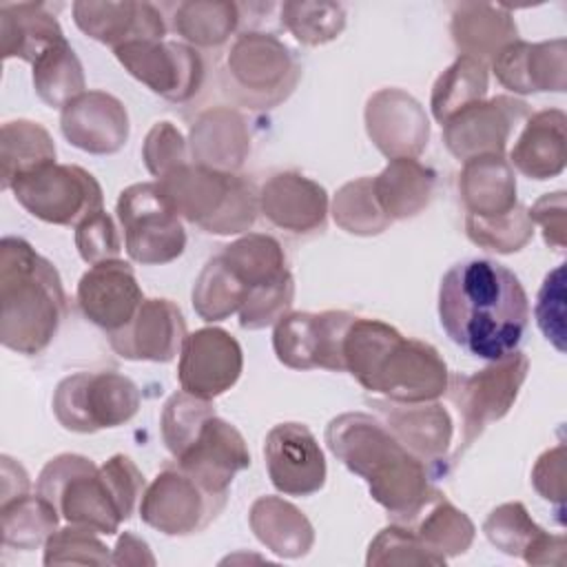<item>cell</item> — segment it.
<instances>
[{
    "mask_svg": "<svg viewBox=\"0 0 567 567\" xmlns=\"http://www.w3.org/2000/svg\"><path fill=\"white\" fill-rule=\"evenodd\" d=\"M239 24V7L228 0H188L173 11V29L195 47L224 44Z\"/></svg>",
    "mask_w": 567,
    "mask_h": 567,
    "instance_id": "60d3db41",
    "label": "cell"
},
{
    "mask_svg": "<svg viewBox=\"0 0 567 567\" xmlns=\"http://www.w3.org/2000/svg\"><path fill=\"white\" fill-rule=\"evenodd\" d=\"M97 532L71 525L55 529L44 543V565H111L109 547L95 536Z\"/></svg>",
    "mask_w": 567,
    "mask_h": 567,
    "instance_id": "c3c4849f",
    "label": "cell"
},
{
    "mask_svg": "<svg viewBox=\"0 0 567 567\" xmlns=\"http://www.w3.org/2000/svg\"><path fill=\"white\" fill-rule=\"evenodd\" d=\"M193 162L206 168L235 173L250 153V131L244 115L230 106L202 111L188 137Z\"/></svg>",
    "mask_w": 567,
    "mask_h": 567,
    "instance_id": "83f0119b",
    "label": "cell"
},
{
    "mask_svg": "<svg viewBox=\"0 0 567 567\" xmlns=\"http://www.w3.org/2000/svg\"><path fill=\"white\" fill-rule=\"evenodd\" d=\"M60 512L53 503L35 492L22 494L11 501L0 503V529L2 545L31 551L47 543V538L58 529Z\"/></svg>",
    "mask_w": 567,
    "mask_h": 567,
    "instance_id": "8d00e7d4",
    "label": "cell"
},
{
    "mask_svg": "<svg viewBox=\"0 0 567 567\" xmlns=\"http://www.w3.org/2000/svg\"><path fill=\"white\" fill-rule=\"evenodd\" d=\"M2 487H0V503L11 501L16 496L29 494V476L20 463H16L11 456H2Z\"/></svg>",
    "mask_w": 567,
    "mask_h": 567,
    "instance_id": "6f0895ef",
    "label": "cell"
},
{
    "mask_svg": "<svg viewBox=\"0 0 567 567\" xmlns=\"http://www.w3.org/2000/svg\"><path fill=\"white\" fill-rule=\"evenodd\" d=\"M450 33L461 55L487 64L503 47L518 40V27L512 13L501 4L461 2L452 11Z\"/></svg>",
    "mask_w": 567,
    "mask_h": 567,
    "instance_id": "4dcf8cb0",
    "label": "cell"
},
{
    "mask_svg": "<svg viewBox=\"0 0 567 567\" xmlns=\"http://www.w3.org/2000/svg\"><path fill=\"white\" fill-rule=\"evenodd\" d=\"M527 117V102L512 95H494L450 117L443 124V142L461 162L483 155L505 157L507 144Z\"/></svg>",
    "mask_w": 567,
    "mask_h": 567,
    "instance_id": "9a60e30c",
    "label": "cell"
},
{
    "mask_svg": "<svg viewBox=\"0 0 567 567\" xmlns=\"http://www.w3.org/2000/svg\"><path fill=\"white\" fill-rule=\"evenodd\" d=\"M82 315L106 332L124 328L144 301L142 288L128 261L109 259L93 264L75 290Z\"/></svg>",
    "mask_w": 567,
    "mask_h": 567,
    "instance_id": "44dd1931",
    "label": "cell"
},
{
    "mask_svg": "<svg viewBox=\"0 0 567 567\" xmlns=\"http://www.w3.org/2000/svg\"><path fill=\"white\" fill-rule=\"evenodd\" d=\"M221 259L250 288L266 286L290 275L281 244L266 233H248L224 246Z\"/></svg>",
    "mask_w": 567,
    "mask_h": 567,
    "instance_id": "f35d334b",
    "label": "cell"
},
{
    "mask_svg": "<svg viewBox=\"0 0 567 567\" xmlns=\"http://www.w3.org/2000/svg\"><path fill=\"white\" fill-rule=\"evenodd\" d=\"M458 193L467 215L496 217L509 213L516 202V175L501 155H483L463 162Z\"/></svg>",
    "mask_w": 567,
    "mask_h": 567,
    "instance_id": "1f68e13d",
    "label": "cell"
},
{
    "mask_svg": "<svg viewBox=\"0 0 567 567\" xmlns=\"http://www.w3.org/2000/svg\"><path fill=\"white\" fill-rule=\"evenodd\" d=\"M259 213L272 226L295 235L323 230L328 193L319 182L297 171H281L259 188Z\"/></svg>",
    "mask_w": 567,
    "mask_h": 567,
    "instance_id": "cb8c5ba5",
    "label": "cell"
},
{
    "mask_svg": "<svg viewBox=\"0 0 567 567\" xmlns=\"http://www.w3.org/2000/svg\"><path fill=\"white\" fill-rule=\"evenodd\" d=\"M60 128L69 144L91 155H113L128 140V111L106 91H84L60 113Z\"/></svg>",
    "mask_w": 567,
    "mask_h": 567,
    "instance_id": "7402d4cb",
    "label": "cell"
},
{
    "mask_svg": "<svg viewBox=\"0 0 567 567\" xmlns=\"http://www.w3.org/2000/svg\"><path fill=\"white\" fill-rule=\"evenodd\" d=\"M436 173L416 157H396L372 177L374 197L390 221L412 219L432 202Z\"/></svg>",
    "mask_w": 567,
    "mask_h": 567,
    "instance_id": "d6a6232c",
    "label": "cell"
},
{
    "mask_svg": "<svg viewBox=\"0 0 567 567\" xmlns=\"http://www.w3.org/2000/svg\"><path fill=\"white\" fill-rule=\"evenodd\" d=\"M534 489L549 503L563 507L565 501V445L545 450L532 470Z\"/></svg>",
    "mask_w": 567,
    "mask_h": 567,
    "instance_id": "11a10c76",
    "label": "cell"
},
{
    "mask_svg": "<svg viewBox=\"0 0 567 567\" xmlns=\"http://www.w3.org/2000/svg\"><path fill=\"white\" fill-rule=\"evenodd\" d=\"M71 11L75 27L84 35L111 47L113 51L128 42L164 40L166 35L162 11L151 2L78 0Z\"/></svg>",
    "mask_w": 567,
    "mask_h": 567,
    "instance_id": "484cf974",
    "label": "cell"
},
{
    "mask_svg": "<svg viewBox=\"0 0 567 567\" xmlns=\"http://www.w3.org/2000/svg\"><path fill=\"white\" fill-rule=\"evenodd\" d=\"M483 532L496 549L518 556L527 565H565V536L545 532L518 501L492 509L483 523Z\"/></svg>",
    "mask_w": 567,
    "mask_h": 567,
    "instance_id": "4316f807",
    "label": "cell"
},
{
    "mask_svg": "<svg viewBox=\"0 0 567 567\" xmlns=\"http://www.w3.org/2000/svg\"><path fill=\"white\" fill-rule=\"evenodd\" d=\"M527 370L529 359L516 350L472 374H450L445 394L461 419V439L450 463H456L489 423L501 421L512 410L527 379Z\"/></svg>",
    "mask_w": 567,
    "mask_h": 567,
    "instance_id": "52a82bcc",
    "label": "cell"
},
{
    "mask_svg": "<svg viewBox=\"0 0 567 567\" xmlns=\"http://www.w3.org/2000/svg\"><path fill=\"white\" fill-rule=\"evenodd\" d=\"M343 372L368 392L394 403L436 401L447 390V365L439 350L421 339L403 337L385 321L357 317L346 330Z\"/></svg>",
    "mask_w": 567,
    "mask_h": 567,
    "instance_id": "3957f363",
    "label": "cell"
},
{
    "mask_svg": "<svg viewBox=\"0 0 567 567\" xmlns=\"http://www.w3.org/2000/svg\"><path fill=\"white\" fill-rule=\"evenodd\" d=\"M75 248L86 264H100L117 259L122 244L113 217L106 210H97L75 226Z\"/></svg>",
    "mask_w": 567,
    "mask_h": 567,
    "instance_id": "f5cc1de1",
    "label": "cell"
},
{
    "mask_svg": "<svg viewBox=\"0 0 567 567\" xmlns=\"http://www.w3.org/2000/svg\"><path fill=\"white\" fill-rule=\"evenodd\" d=\"M113 53L137 82L168 102H188L204 82L202 55L184 42L140 40Z\"/></svg>",
    "mask_w": 567,
    "mask_h": 567,
    "instance_id": "4fadbf2b",
    "label": "cell"
},
{
    "mask_svg": "<svg viewBox=\"0 0 567 567\" xmlns=\"http://www.w3.org/2000/svg\"><path fill=\"white\" fill-rule=\"evenodd\" d=\"M536 323L558 352H565V266H556L543 281L536 299Z\"/></svg>",
    "mask_w": 567,
    "mask_h": 567,
    "instance_id": "816d5d0a",
    "label": "cell"
},
{
    "mask_svg": "<svg viewBox=\"0 0 567 567\" xmlns=\"http://www.w3.org/2000/svg\"><path fill=\"white\" fill-rule=\"evenodd\" d=\"M142 159L146 171L162 179L177 166L188 164V144L175 124L157 122L144 137Z\"/></svg>",
    "mask_w": 567,
    "mask_h": 567,
    "instance_id": "f907efd6",
    "label": "cell"
},
{
    "mask_svg": "<svg viewBox=\"0 0 567 567\" xmlns=\"http://www.w3.org/2000/svg\"><path fill=\"white\" fill-rule=\"evenodd\" d=\"M465 233L472 244L501 255L523 250L534 237V224L525 206L516 204L509 213L496 217L465 215Z\"/></svg>",
    "mask_w": 567,
    "mask_h": 567,
    "instance_id": "f6af8a7d",
    "label": "cell"
},
{
    "mask_svg": "<svg viewBox=\"0 0 567 567\" xmlns=\"http://www.w3.org/2000/svg\"><path fill=\"white\" fill-rule=\"evenodd\" d=\"M16 202L35 219L55 226H78L104 210L100 182L78 164H49L20 175L11 184Z\"/></svg>",
    "mask_w": 567,
    "mask_h": 567,
    "instance_id": "8fae6325",
    "label": "cell"
},
{
    "mask_svg": "<svg viewBox=\"0 0 567 567\" xmlns=\"http://www.w3.org/2000/svg\"><path fill=\"white\" fill-rule=\"evenodd\" d=\"M445 556L432 551L423 540L405 525L392 523L383 527L370 543L365 565H445Z\"/></svg>",
    "mask_w": 567,
    "mask_h": 567,
    "instance_id": "7dc6e473",
    "label": "cell"
},
{
    "mask_svg": "<svg viewBox=\"0 0 567 567\" xmlns=\"http://www.w3.org/2000/svg\"><path fill=\"white\" fill-rule=\"evenodd\" d=\"M66 42L58 18L42 2L0 4V53L2 60L20 58L35 62L49 49Z\"/></svg>",
    "mask_w": 567,
    "mask_h": 567,
    "instance_id": "f546056e",
    "label": "cell"
},
{
    "mask_svg": "<svg viewBox=\"0 0 567 567\" xmlns=\"http://www.w3.org/2000/svg\"><path fill=\"white\" fill-rule=\"evenodd\" d=\"M215 414V405L208 399L193 396L188 392H175L162 410L159 427L166 450L177 458L197 436L206 419Z\"/></svg>",
    "mask_w": 567,
    "mask_h": 567,
    "instance_id": "bcb514c9",
    "label": "cell"
},
{
    "mask_svg": "<svg viewBox=\"0 0 567 567\" xmlns=\"http://www.w3.org/2000/svg\"><path fill=\"white\" fill-rule=\"evenodd\" d=\"M567 115L560 109L532 113L514 140L509 164L529 179H551L567 162Z\"/></svg>",
    "mask_w": 567,
    "mask_h": 567,
    "instance_id": "f1b7e54d",
    "label": "cell"
},
{
    "mask_svg": "<svg viewBox=\"0 0 567 567\" xmlns=\"http://www.w3.org/2000/svg\"><path fill=\"white\" fill-rule=\"evenodd\" d=\"M157 186L179 217L210 235L246 233L259 213V193L250 182L195 162L177 166Z\"/></svg>",
    "mask_w": 567,
    "mask_h": 567,
    "instance_id": "5b68a950",
    "label": "cell"
},
{
    "mask_svg": "<svg viewBox=\"0 0 567 567\" xmlns=\"http://www.w3.org/2000/svg\"><path fill=\"white\" fill-rule=\"evenodd\" d=\"M248 297V286L237 277V272L221 259V255L210 257L199 270L193 284V308L204 321H224L239 312Z\"/></svg>",
    "mask_w": 567,
    "mask_h": 567,
    "instance_id": "ab89813d",
    "label": "cell"
},
{
    "mask_svg": "<svg viewBox=\"0 0 567 567\" xmlns=\"http://www.w3.org/2000/svg\"><path fill=\"white\" fill-rule=\"evenodd\" d=\"M332 219L341 230L359 237L379 235L392 224L374 197L372 177L346 182L334 193Z\"/></svg>",
    "mask_w": 567,
    "mask_h": 567,
    "instance_id": "7bdbcfd3",
    "label": "cell"
},
{
    "mask_svg": "<svg viewBox=\"0 0 567 567\" xmlns=\"http://www.w3.org/2000/svg\"><path fill=\"white\" fill-rule=\"evenodd\" d=\"M248 525L257 540L281 558H301L315 545V527L308 516L281 496L252 501Z\"/></svg>",
    "mask_w": 567,
    "mask_h": 567,
    "instance_id": "836d02e7",
    "label": "cell"
},
{
    "mask_svg": "<svg viewBox=\"0 0 567 567\" xmlns=\"http://www.w3.org/2000/svg\"><path fill=\"white\" fill-rule=\"evenodd\" d=\"M111 565H155V556L151 554L146 540L124 532L113 547Z\"/></svg>",
    "mask_w": 567,
    "mask_h": 567,
    "instance_id": "9f6ffc18",
    "label": "cell"
},
{
    "mask_svg": "<svg viewBox=\"0 0 567 567\" xmlns=\"http://www.w3.org/2000/svg\"><path fill=\"white\" fill-rule=\"evenodd\" d=\"M496 80L514 93H563L567 86V42H509L492 58Z\"/></svg>",
    "mask_w": 567,
    "mask_h": 567,
    "instance_id": "603a6c76",
    "label": "cell"
},
{
    "mask_svg": "<svg viewBox=\"0 0 567 567\" xmlns=\"http://www.w3.org/2000/svg\"><path fill=\"white\" fill-rule=\"evenodd\" d=\"M131 261L162 266L175 261L186 248V230L157 182L126 186L115 206Z\"/></svg>",
    "mask_w": 567,
    "mask_h": 567,
    "instance_id": "30bf717a",
    "label": "cell"
},
{
    "mask_svg": "<svg viewBox=\"0 0 567 567\" xmlns=\"http://www.w3.org/2000/svg\"><path fill=\"white\" fill-rule=\"evenodd\" d=\"M439 321L470 354L498 361L518 350L529 321L520 279L492 259L454 264L439 286Z\"/></svg>",
    "mask_w": 567,
    "mask_h": 567,
    "instance_id": "6da1fadb",
    "label": "cell"
},
{
    "mask_svg": "<svg viewBox=\"0 0 567 567\" xmlns=\"http://www.w3.org/2000/svg\"><path fill=\"white\" fill-rule=\"evenodd\" d=\"M66 295L58 268L22 237L0 241V341L18 354H40L58 334Z\"/></svg>",
    "mask_w": 567,
    "mask_h": 567,
    "instance_id": "277c9868",
    "label": "cell"
},
{
    "mask_svg": "<svg viewBox=\"0 0 567 567\" xmlns=\"http://www.w3.org/2000/svg\"><path fill=\"white\" fill-rule=\"evenodd\" d=\"M186 334V319L179 306L171 299L153 297L142 301L124 328L109 332V343L122 359L168 363L182 352Z\"/></svg>",
    "mask_w": 567,
    "mask_h": 567,
    "instance_id": "d6986e66",
    "label": "cell"
},
{
    "mask_svg": "<svg viewBox=\"0 0 567 567\" xmlns=\"http://www.w3.org/2000/svg\"><path fill=\"white\" fill-rule=\"evenodd\" d=\"M35 492L53 503L66 523L97 534H115L124 520L104 474L82 454L66 452L47 461Z\"/></svg>",
    "mask_w": 567,
    "mask_h": 567,
    "instance_id": "ba28073f",
    "label": "cell"
},
{
    "mask_svg": "<svg viewBox=\"0 0 567 567\" xmlns=\"http://www.w3.org/2000/svg\"><path fill=\"white\" fill-rule=\"evenodd\" d=\"M55 164V144L51 133L31 120H11L0 131V177L2 188L13 179Z\"/></svg>",
    "mask_w": 567,
    "mask_h": 567,
    "instance_id": "e575fe53",
    "label": "cell"
},
{
    "mask_svg": "<svg viewBox=\"0 0 567 567\" xmlns=\"http://www.w3.org/2000/svg\"><path fill=\"white\" fill-rule=\"evenodd\" d=\"M352 319L354 315L346 310L288 312L272 330L275 354L292 370L323 368L343 372L341 346Z\"/></svg>",
    "mask_w": 567,
    "mask_h": 567,
    "instance_id": "5bb4252c",
    "label": "cell"
},
{
    "mask_svg": "<svg viewBox=\"0 0 567 567\" xmlns=\"http://www.w3.org/2000/svg\"><path fill=\"white\" fill-rule=\"evenodd\" d=\"M301 64L272 33L246 31L237 35L219 69L221 91L248 109H275L297 89Z\"/></svg>",
    "mask_w": 567,
    "mask_h": 567,
    "instance_id": "8992f818",
    "label": "cell"
},
{
    "mask_svg": "<svg viewBox=\"0 0 567 567\" xmlns=\"http://www.w3.org/2000/svg\"><path fill=\"white\" fill-rule=\"evenodd\" d=\"M268 478L286 496H310L326 485V456L308 425L277 423L264 441Z\"/></svg>",
    "mask_w": 567,
    "mask_h": 567,
    "instance_id": "e0dca14e",
    "label": "cell"
},
{
    "mask_svg": "<svg viewBox=\"0 0 567 567\" xmlns=\"http://www.w3.org/2000/svg\"><path fill=\"white\" fill-rule=\"evenodd\" d=\"M295 301V279L286 275L279 281L257 286L248 290V297L239 310V326L244 330H261L275 326L286 317Z\"/></svg>",
    "mask_w": 567,
    "mask_h": 567,
    "instance_id": "681fc988",
    "label": "cell"
},
{
    "mask_svg": "<svg viewBox=\"0 0 567 567\" xmlns=\"http://www.w3.org/2000/svg\"><path fill=\"white\" fill-rule=\"evenodd\" d=\"M140 403V388L113 370L71 374L58 383L51 401L58 423L78 434L124 425L137 414Z\"/></svg>",
    "mask_w": 567,
    "mask_h": 567,
    "instance_id": "9c48e42d",
    "label": "cell"
},
{
    "mask_svg": "<svg viewBox=\"0 0 567 567\" xmlns=\"http://www.w3.org/2000/svg\"><path fill=\"white\" fill-rule=\"evenodd\" d=\"M529 219L532 224H538L543 230V239L549 248L563 250L567 244V230H565V213H567V197L565 190H554L540 195L532 210Z\"/></svg>",
    "mask_w": 567,
    "mask_h": 567,
    "instance_id": "db71d44e",
    "label": "cell"
},
{
    "mask_svg": "<svg viewBox=\"0 0 567 567\" xmlns=\"http://www.w3.org/2000/svg\"><path fill=\"white\" fill-rule=\"evenodd\" d=\"M405 527H410L425 547L445 558L465 554L476 534L472 518L454 507L443 492H436Z\"/></svg>",
    "mask_w": 567,
    "mask_h": 567,
    "instance_id": "d590c367",
    "label": "cell"
},
{
    "mask_svg": "<svg viewBox=\"0 0 567 567\" xmlns=\"http://www.w3.org/2000/svg\"><path fill=\"white\" fill-rule=\"evenodd\" d=\"M241 370L244 352L228 330L206 326L186 334L177 363L184 392L210 401L228 392L239 381Z\"/></svg>",
    "mask_w": 567,
    "mask_h": 567,
    "instance_id": "2e32d148",
    "label": "cell"
},
{
    "mask_svg": "<svg viewBox=\"0 0 567 567\" xmlns=\"http://www.w3.org/2000/svg\"><path fill=\"white\" fill-rule=\"evenodd\" d=\"M228 494H213L184 470H162L140 501L142 520L166 536H190L206 529L224 509Z\"/></svg>",
    "mask_w": 567,
    "mask_h": 567,
    "instance_id": "7c38bea8",
    "label": "cell"
},
{
    "mask_svg": "<svg viewBox=\"0 0 567 567\" xmlns=\"http://www.w3.org/2000/svg\"><path fill=\"white\" fill-rule=\"evenodd\" d=\"M328 450L359 478L392 523L408 525L439 492L430 467L414 456L379 416L343 412L326 425Z\"/></svg>",
    "mask_w": 567,
    "mask_h": 567,
    "instance_id": "7a4b0ae2",
    "label": "cell"
},
{
    "mask_svg": "<svg viewBox=\"0 0 567 567\" xmlns=\"http://www.w3.org/2000/svg\"><path fill=\"white\" fill-rule=\"evenodd\" d=\"M33 89L51 109H64L86 91L84 69L69 42L49 49L33 62Z\"/></svg>",
    "mask_w": 567,
    "mask_h": 567,
    "instance_id": "b9f144b4",
    "label": "cell"
},
{
    "mask_svg": "<svg viewBox=\"0 0 567 567\" xmlns=\"http://www.w3.org/2000/svg\"><path fill=\"white\" fill-rule=\"evenodd\" d=\"M365 131L388 159L419 157L430 142V120L403 89H379L365 104Z\"/></svg>",
    "mask_w": 567,
    "mask_h": 567,
    "instance_id": "ac0fdd59",
    "label": "cell"
},
{
    "mask_svg": "<svg viewBox=\"0 0 567 567\" xmlns=\"http://www.w3.org/2000/svg\"><path fill=\"white\" fill-rule=\"evenodd\" d=\"M379 419L385 427L427 467H441L447 461L454 423L450 412L436 403H394V401H372Z\"/></svg>",
    "mask_w": 567,
    "mask_h": 567,
    "instance_id": "d4e9b609",
    "label": "cell"
},
{
    "mask_svg": "<svg viewBox=\"0 0 567 567\" xmlns=\"http://www.w3.org/2000/svg\"><path fill=\"white\" fill-rule=\"evenodd\" d=\"M281 24L306 47H321L341 35L346 29V9L339 2H299L281 4Z\"/></svg>",
    "mask_w": 567,
    "mask_h": 567,
    "instance_id": "ee69618b",
    "label": "cell"
},
{
    "mask_svg": "<svg viewBox=\"0 0 567 567\" xmlns=\"http://www.w3.org/2000/svg\"><path fill=\"white\" fill-rule=\"evenodd\" d=\"M175 463L208 492L228 494L235 474L250 467V452L241 432L213 414Z\"/></svg>",
    "mask_w": 567,
    "mask_h": 567,
    "instance_id": "ffe728a7",
    "label": "cell"
},
{
    "mask_svg": "<svg viewBox=\"0 0 567 567\" xmlns=\"http://www.w3.org/2000/svg\"><path fill=\"white\" fill-rule=\"evenodd\" d=\"M489 75L487 64L470 58L458 55L434 82L430 109L436 122L445 124L458 111L467 109L470 104L483 102L487 95Z\"/></svg>",
    "mask_w": 567,
    "mask_h": 567,
    "instance_id": "74e56055",
    "label": "cell"
}]
</instances>
